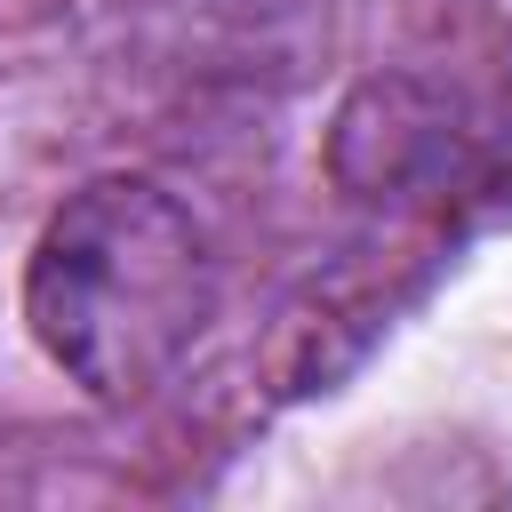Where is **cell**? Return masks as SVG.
I'll return each mask as SVG.
<instances>
[{
	"mask_svg": "<svg viewBox=\"0 0 512 512\" xmlns=\"http://www.w3.org/2000/svg\"><path fill=\"white\" fill-rule=\"evenodd\" d=\"M216 256L192 208L144 176L80 184L24 272V320L40 352L88 400H144L208 328Z\"/></svg>",
	"mask_w": 512,
	"mask_h": 512,
	"instance_id": "6da1fadb",
	"label": "cell"
}]
</instances>
